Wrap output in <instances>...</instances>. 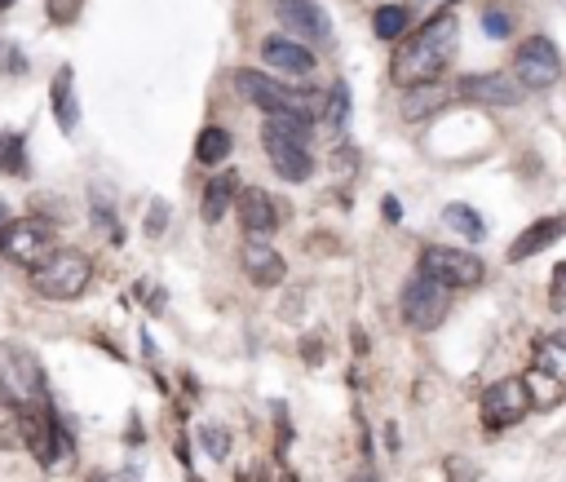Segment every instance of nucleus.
<instances>
[{"label": "nucleus", "instance_id": "nucleus-1", "mask_svg": "<svg viewBox=\"0 0 566 482\" xmlns=\"http://www.w3.org/2000/svg\"><path fill=\"white\" fill-rule=\"evenodd\" d=\"M455 44H460V22L451 13L442 18H429L420 22L416 31H407L394 49V62H389V80L398 88H416V84H438V75L451 66L455 57Z\"/></svg>", "mask_w": 566, "mask_h": 482}, {"label": "nucleus", "instance_id": "nucleus-2", "mask_svg": "<svg viewBox=\"0 0 566 482\" xmlns=\"http://www.w3.org/2000/svg\"><path fill=\"white\" fill-rule=\"evenodd\" d=\"M526 394L535 411H553L566 398V332H544L531 345V367H526Z\"/></svg>", "mask_w": 566, "mask_h": 482}, {"label": "nucleus", "instance_id": "nucleus-3", "mask_svg": "<svg viewBox=\"0 0 566 482\" xmlns=\"http://www.w3.org/2000/svg\"><path fill=\"white\" fill-rule=\"evenodd\" d=\"M0 398L18 411L31 407H49V385H44V367L27 345H0Z\"/></svg>", "mask_w": 566, "mask_h": 482}, {"label": "nucleus", "instance_id": "nucleus-4", "mask_svg": "<svg viewBox=\"0 0 566 482\" xmlns=\"http://www.w3.org/2000/svg\"><path fill=\"white\" fill-rule=\"evenodd\" d=\"M234 88H239L252 106H261L265 115H301V119H310V115L323 111L314 93H296V88H287L283 80H274V75H265V71H248V66L234 75Z\"/></svg>", "mask_w": 566, "mask_h": 482}, {"label": "nucleus", "instance_id": "nucleus-5", "mask_svg": "<svg viewBox=\"0 0 566 482\" xmlns=\"http://www.w3.org/2000/svg\"><path fill=\"white\" fill-rule=\"evenodd\" d=\"M88 279H93V265H88V256L75 252V248H57L49 261H40V265L31 270V287H35L44 301H75V296H84Z\"/></svg>", "mask_w": 566, "mask_h": 482}, {"label": "nucleus", "instance_id": "nucleus-6", "mask_svg": "<svg viewBox=\"0 0 566 482\" xmlns=\"http://www.w3.org/2000/svg\"><path fill=\"white\" fill-rule=\"evenodd\" d=\"M0 252L22 265V270H35L40 261H49L57 252V239H53V226L40 221V217H18L0 230Z\"/></svg>", "mask_w": 566, "mask_h": 482}, {"label": "nucleus", "instance_id": "nucleus-7", "mask_svg": "<svg viewBox=\"0 0 566 482\" xmlns=\"http://www.w3.org/2000/svg\"><path fill=\"white\" fill-rule=\"evenodd\" d=\"M398 310H402L407 327H416V332H433V327H438V323L451 314V287H442L438 279L416 274V279L402 287Z\"/></svg>", "mask_w": 566, "mask_h": 482}, {"label": "nucleus", "instance_id": "nucleus-8", "mask_svg": "<svg viewBox=\"0 0 566 482\" xmlns=\"http://www.w3.org/2000/svg\"><path fill=\"white\" fill-rule=\"evenodd\" d=\"M478 411H482V429H486V433L513 429V425H517V420H526V411H531L526 380H522V376H504V380L486 385V389H482Z\"/></svg>", "mask_w": 566, "mask_h": 482}, {"label": "nucleus", "instance_id": "nucleus-9", "mask_svg": "<svg viewBox=\"0 0 566 482\" xmlns=\"http://www.w3.org/2000/svg\"><path fill=\"white\" fill-rule=\"evenodd\" d=\"M513 75L522 88L539 93V88H553L562 80V53L548 35H526L513 53Z\"/></svg>", "mask_w": 566, "mask_h": 482}, {"label": "nucleus", "instance_id": "nucleus-10", "mask_svg": "<svg viewBox=\"0 0 566 482\" xmlns=\"http://www.w3.org/2000/svg\"><path fill=\"white\" fill-rule=\"evenodd\" d=\"M420 274L424 279H438L442 287H478L486 279V265L464 252V248H447V243H433L420 252Z\"/></svg>", "mask_w": 566, "mask_h": 482}, {"label": "nucleus", "instance_id": "nucleus-11", "mask_svg": "<svg viewBox=\"0 0 566 482\" xmlns=\"http://www.w3.org/2000/svg\"><path fill=\"white\" fill-rule=\"evenodd\" d=\"M455 93L469 102H482V106H517L526 88L517 84L513 71H478V75H460Z\"/></svg>", "mask_w": 566, "mask_h": 482}, {"label": "nucleus", "instance_id": "nucleus-12", "mask_svg": "<svg viewBox=\"0 0 566 482\" xmlns=\"http://www.w3.org/2000/svg\"><path fill=\"white\" fill-rule=\"evenodd\" d=\"M274 13L283 18L287 31L305 35V40H318V44L332 40V18H327L314 0H274Z\"/></svg>", "mask_w": 566, "mask_h": 482}, {"label": "nucleus", "instance_id": "nucleus-13", "mask_svg": "<svg viewBox=\"0 0 566 482\" xmlns=\"http://www.w3.org/2000/svg\"><path fill=\"white\" fill-rule=\"evenodd\" d=\"M261 57H265V66L279 71V80H305V75L314 71V53H310L305 44L287 40V35H270V40L261 44Z\"/></svg>", "mask_w": 566, "mask_h": 482}, {"label": "nucleus", "instance_id": "nucleus-14", "mask_svg": "<svg viewBox=\"0 0 566 482\" xmlns=\"http://www.w3.org/2000/svg\"><path fill=\"white\" fill-rule=\"evenodd\" d=\"M234 208H239V221H243V230L248 234H270L274 226H279V203H274V195L270 190H261V186H243L239 190V199H234Z\"/></svg>", "mask_w": 566, "mask_h": 482}, {"label": "nucleus", "instance_id": "nucleus-15", "mask_svg": "<svg viewBox=\"0 0 566 482\" xmlns=\"http://www.w3.org/2000/svg\"><path fill=\"white\" fill-rule=\"evenodd\" d=\"M243 270H248V279H252L256 287H274V283H283V279H287L283 256H279L270 243H261L256 234L243 243Z\"/></svg>", "mask_w": 566, "mask_h": 482}, {"label": "nucleus", "instance_id": "nucleus-16", "mask_svg": "<svg viewBox=\"0 0 566 482\" xmlns=\"http://www.w3.org/2000/svg\"><path fill=\"white\" fill-rule=\"evenodd\" d=\"M562 234H566V217H539V221H531V226L509 243V261H526V256L544 252L548 243H557Z\"/></svg>", "mask_w": 566, "mask_h": 482}, {"label": "nucleus", "instance_id": "nucleus-17", "mask_svg": "<svg viewBox=\"0 0 566 482\" xmlns=\"http://www.w3.org/2000/svg\"><path fill=\"white\" fill-rule=\"evenodd\" d=\"M239 177L234 172H212V181L203 186V203H199V212H203V221H221L230 208H234V199H239Z\"/></svg>", "mask_w": 566, "mask_h": 482}, {"label": "nucleus", "instance_id": "nucleus-18", "mask_svg": "<svg viewBox=\"0 0 566 482\" xmlns=\"http://www.w3.org/2000/svg\"><path fill=\"white\" fill-rule=\"evenodd\" d=\"M261 146H265V155H270V164H274L279 177H287V181H310V172H314L310 146H283V142H261Z\"/></svg>", "mask_w": 566, "mask_h": 482}, {"label": "nucleus", "instance_id": "nucleus-19", "mask_svg": "<svg viewBox=\"0 0 566 482\" xmlns=\"http://www.w3.org/2000/svg\"><path fill=\"white\" fill-rule=\"evenodd\" d=\"M53 115H57V128L62 133H75V124H80V106H75V75H71V66H62L57 75H53Z\"/></svg>", "mask_w": 566, "mask_h": 482}, {"label": "nucleus", "instance_id": "nucleus-20", "mask_svg": "<svg viewBox=\"0 0 566 482\" xmlns=\"http://www.w3.org/2000/svg\"><path fill=\"white\" fill-rule=\"evenodd\" d=\"M261 142H283V146H310V119L301 115H265Z\"/></svg>", "mask_w": 566, "mask_h": 482}, {"label": "nucleus", "instance_id": "nucleus-21", "mask_svg": "<svg viewBox=\"0 0 566 482\" xmlns=\"http://www.w3.org/2000/svg\"><path fill=\"white\" fill-rule=\"evenodd\" d=\"M442 97H447V93H442L438 84H416V88H402V106H398V111H402V119L416 124V119L433 115V111L442 106Z\"/></svg>", "mask_w": 566, "mask_h": 482}, {"label": "nucleus", "instance_id": "nucleus-22", "mask_svg": "<svg viewBox=\"0 0 566 482\" xmlns=\"http://www.w3.org/2000/svg\"><path fill=\"white\" fill-rule=\"evenodd\" d=\"M407 27H411V9H407V4H380V9L371 13L376 40H402Z\"/></svg>", "mask_w": 566, "mask_h": 482}, {"label": "nucleus", "instance_id": "nucleus-23", "mask_svg": "<svg viewBox=\"0 0 566 482\" xmlns=\"http://www.w3.org/2000/svg\"><path fill=\"white\" fill-rule=\"evenodd\" d=\"M230 146H234V142H230V133H226V128H217V124H208V128L195 137V159L212 168V164H221V159L230 155Z\"/></svg>", "mask_w": 566, "mask_h": 482}, {"label": "nucleus", "instance_id": "nucleus-24", "mask_svg": "<svg viewBox=\"0 0 566 482\" xmlns=\"http://www.w3.org/2000/svg\"><path fill=\"white\" fill-rule=\"evenodd\" d=\"M442 221H447L451 230H460L469 243H478V239H482V217H478L469 203H447V208H442Z\"/></svg>", "mask_w": 566, "mask_h": 482}, {"label": "nucleus", "instance_id": "nucleus-25", "mask_svg": "<svg viewBox=\"0 0 566 482\" xmlns=\"http://www.w3.org/2000/svg\"><path fill=\"white\" fill-rule=\"evenodd\" d=\"M0 172L27 177V142H22V133H0Z\"/></svg>", "mask_w": 566, "mask_h": 482}, {"label": "nucleus", "instance_id": "nucleus-26", "mask_svg": "<svg viewBox=\"0 0 566 482\" xmlns=\"http://www.w3.org/2000/svg\"><path fill=\"white\" fill-rule=\"evenodd\" d=\"M199 442H203V451H208L212 460H226V451H230V433L217 429V425H203V429H199Z\"/></svg>", "mask_w": 566, "mask_h": 482}, {"label": "nucleus", "instance_id": "nucleus-27", "mask_svg": "<svg viewBox=\"0 0 566 482\" xmlns=\"http://www.w3.org/2000/svg\"><path fill=\"white\" fill-rule=\"evenodd\" d=\"M482 27H486L491 40H504V35L513 31V18H509L504 9H495V4H486V9H482Z\"/></svg>", "mask_w": 566, "mask_h": 482}, {"label": "nucleus", "instance_id": "nucleus-28", "mask_svg": "<svg viewBox=\"0 0 566 482\" xmlns=\"http://www.w3.org/2000/svg\"><path fill=\"white\" fill-rule=\"evenodd\" d=\"M345 111H349V88L336 80V84H332V93H327V106H323V115H327L332 124H340V119H345Z\"/></svg>", "mask_w": 566, "mask_h": 482}, {"label": "nucleus", "instance_id": "nucleus-29", "mask_svg": "<svg viewBox=\"0 0 566 482\" xmlns=\"http://www.w3.org/2000/svg\"><path fill=\"white\" fill-rule=\"evenodd\" d=\"M451 4H455V0H407L411 18H420V22H429V18H442V13H451Z\"/></svg>", "mask_w": 566, "mask_h": 482}, {"label": "nucleus", "instance_id": "nucleus-30", "mask_svg": "<svg viewBox=\"0 0 566 482\" xmlns=\"http://www.w3.org/2000/svg\"><path fill=\"white\" fill-rule=\"evenodd\" d=\"M164 226H168V203L155 199V203H150V217H146V234H159Z\"/></svg>", "mask_w": 566, "mask_h": 482}, {"label": "nucleus", "instance_id": "nucleus-31", "mask_svg": "<svg viewBox=\"0 0 566 482\" xmlns=\"http://www.w3.org/2000/svg\"><path fill=\"white\" fill-rule=\"evenodd\" d=\"M0 62H4L0 71H9V75H22V71H27V62H22V53H18V49H9L4 40H0Z\"/></svg>", "mask_w": 566, "mask_h": 482}, {"label": "nucleus", "instance_id": "nucleus-32", "mask_svg": "<svg viewBox=\"0 0 566 482\" xmlns=\"http://www.w3.org/2000/svg\"><path fill=\"white\" fill-rule=\"evenodd\" d=\"M447 478H451V482H473V478H478V469L451 455V460H447Z\"/></svg>", "mask_w": 566, "mask_h": 482}, {"label": "nucleus", "instance_id": "nucleus-33", "mask_svg": "<svg viewBox=\"0 0 566 482\" xmlns=\"http://www.w3.org/2000/svg\"><path fill=\"white\" fill-rule=\"evenodd\" d=\"M75 9H80V0H49V18L53 22H71Z\"/></svg>", "mask_w": 566, "mask_h": 482}, {"label": "nucleus", "instance_id": "nucleus-34", "mask_svg": "<svg viewBox=\"0 0 566 482\" xmlns=\"http://www.w3.org/2000/svg\"><path fill=\"white\" fill-rule=\"evenodd\" d=\"M553 301H566V261L553 270Z\"/></svg>", "mask_w": 566, "mask_h": 482}, {"label": "nucleus", "instance_id": "nucleus-35", "mask_svg": "<svg viewBox=\"0 0 566 482\" xmlns=\"http://www.w3.org/2000/svg\"><path fill=\"white\" fill-rule=\"evenodd\" d=\"M380 212H385V221H398V217H402V208H398V199H394V195H385V199H380Z\"/></svg>", "mask_w": 566, "mask_h": 482}, {"label": "nucleus", "instance_id": "nucleus-36", "mask_svg": "<svg viewBox=\"0 0 566 482\" xmlns=\"http://www.w3.org/2000/svg\"><path fill=\"white\" fill-rule=\"evenodd\" d=\"M305 363H323V340H305Z\"/></svg>", "mask_w": 566, "mask_h": 482}, {"label": "nucleus", "instance_id": "nucleus-37", "mask_svg": "<svg viewBox=\"0 0 566 482\" xmlns=\"http://www.w3.org/2000/svg\"><path fill=\"white\" fill-rule=\"evenodd\" d=\"M349 482H376V473H371V469H363V473H358V478H349Z\"/></svg>", "mask_w": 566, "mask_h": 482}, {"label": "nucleus", "instance_id": "nucleus-38", "mask_svg": "<svg viewBox=\"0 0 566 482\" xmlns=\"http://www.w3.org/2000/svg\"><path fill=\"white\" fill-rule=\"evenodd\" d=\"M4 226H9V217H4V203H0V230H4Z\"/></svg>", "mask_w": 566, "mask_h": 482}, {"label": "nucleus", "instance_id": "nucleus-39", "mask_svg": "<svg viewBox=\"0 0 566 482\" xmlns=\"http://www.w3.org/2000/svg\"><path fill=\"white\" fill-rule=\"evenodd\" d=\"M9 4H13V0H0V9H9Z\"/></svg>", "mask_w": 566, "mask_h": 482}]
</instances>
